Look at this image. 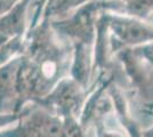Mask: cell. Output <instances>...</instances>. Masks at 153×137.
<instances>
[{
    "label": "cell",
    "mask_w": 153,
    "mask_h": 137,
    "mask_svg": "<svg viewBox=\"0 0 153 137\" xmlns=\"http://www.w3.org/2000/svg\"><path fill=\"white\" fill-rule=\"evenodd\" d=\"M120 59L133 93L147 98L151 91L152 79L150 72L143 64L144 59L140 57L134 50L129 49H125L120 54Z\"/></svg>",
    "instance_id": "6da1fadb"
},
{
    "label": "cell",
    "mask_w": 153,
    "mask_h": 137,
    "mask_svg": "<svg viewBox=\"0 0 153 137\" xmlns=\"http://www.w3.org/2000/svg\"><path fill=\"white\" fill-rule=\"evenodd\" d=\"M108 91L113 99L115 114L126 135L128 137H144L142 124L131 113V106L127 94L115 85L114 81L110 84Z\"/></svg>",
    "instance_id": "7a4b0ae2"
},
{
    "label": "cell",
    "mask_w": 153,
    "mask_h": 137,
    "mask_svg": "<svg viewBox=\"0 0 153 137\" xmlns=\"http://www.w3.org/2000/svg\"><path fill=\"white\" fill-rule=\"evenodd\" d=\"M113 32L119 44L114 49L127 45H137L146 41H153V30L135 22H114Z\"/></svg>",
    "instance_id": "3957f363"
},
{
    "label": "cell",
    "mask_w": 153,
    "mask_h": 137,
    "mask_svg": "<svg viewBox=\"0 0 153 137\" xmlns=\"http://www.w3.org/2000/svg\"><path fill=\"white\" fill-rule=\"evenodd\" d=\"M115 117V110L113 113L108 114L105 117L97 118V129H96V137H125L126 133L123 129L118 128L120 124L118 122L117 124H108L112 118Z\"/></svg>",
    "instance_id": "277c9868"
},
{
    "label": "cell",
    "mask_w": 153,
    "mask_h": 137,
    "mask_svg": "<svg viewBox=\"0 0 153 137\" xmlns=\"http://www.w3.org/2000/svg\"><path fill=\"white\" fill-rule=\"evenodd\" d=\"M134 52L140 57H142V59H144L145 63H147L151 67H153V42L150 44V45L136 48V49H134Z\"/></svg>",
    "instance_id": "5b68a950"
},
{
    "label": "cell",
    "mask_w": 153,
    "mask_h": 137,
    "mask_svg": "<svg viewBox=\"0 0 153 137\" xmlns=\"http://www.w3.org/2000/svg\"><path fill=\"white\" fill-rule=\"evenodd\" d=\"M143 136L144 137H153V124L146 129H143Z\"/></svg>",
    "instance_id": "8992f818"
}]
</instances>
